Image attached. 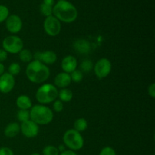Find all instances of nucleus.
Returning a JSON list of instances; mask_svg holds the SVG:
<instances>
[{"label": "nucleus", "instance_id": "nucleus-3", "mask_svg": "<svg viewBox=\"0 0 155 155\" xmlns=\"http://www.w3.org/2000/svg\"><path fill=\"white\" fill-rule=\"evenodd\" d=\"M54 118L51 109L43 104H36L32 106L30 111V120L37 125H46L50 124Z\"/></svg>", "mask_w": 155, "mask_h": 155}, {"label": "nucleus", "instance_id": "nucleus-36", "mask_svg": "<svg viewBox=\"0 0 155 155\" xmlns=\"http://www.w3.org/2000/svg\"><path fill=\"white\" fill-rule=\"evenodd\" d=\"M5 72V67L2 63H0V76L2 75Z\"/></svg>", "mask_w": 155, "mask_h": 155}, {"label": "nucleus", "instance_id": "nucleus-15", "mask_svg": "<svg viewBox=\"0 0 155 155\" xmlns=\"http://www.w3.org/2000/svg\"><path fill=\"white\" fill-rule=\"evenodd\" d=\"M74 48L80 54H87L90 51L91 45L86 39H80L74 42Z\"/></svg>", "mask_w": 155, "mask_h": 155}, {"label": "nucleus", "instance_id": "nucleus-5", "mask_svg": "<svg viewBox=\"0 0 155 155\" xmlns=\"http://www.w3.org/2000/svg\"><path fill=\"white\" fill-rule=\"evenodd\" d=\"M64 144L71 151H79L84 145V139L81 133L74 129L67 130L63 136Z\"/></svg>", "mask_w": 155, "mask_h": 155}, {"label": "nucleus", "instance_id": "nucleus-23", "mask_svg": "<svg viewBox=\"0 0 155 155\" xmlns=\"http://www.w3.org/2000/svg\"><path fill=\"white\" fill-rule=\"evenodd\" d=\"M71 81H74V83H80L83 80V73L80 70H75L71 73Z\"/></svg>", "mask_w": 155, "mask_h": 155}, {"label": "nucleus", "instance_id": "nucleus-33", "mask_svg": "<svg viewBox=\"0 0 155 155\" xmlns=\"http://www.w3.org/2000/svg\"><path fill=\"white\" fill-rule=\"evenodd\" d=\"M59 155H77V153L74 151H71V150H65L64 151L61 153Z\"/></svg>", "mask_w": 155, "mask_h": 155}, {"label": "nucleus", "instance_id": "nucleus-37", "mask_svg": "<svg viewBox=\"0 0 155 155\" xmlns=\"http://www.w3.org/2000/svg\"><path fill=\"white\" fill-rule=\"evenodd\" d=\"M31 155H40V154H38V153H33V154H32Z\"/></svg>", "mask_w": 155, "mask_h": 155}, {"label": "nucleus", "instance_id": "nucleus-1", "mask_svg": "<svg viewBox=\"0 0 155 155\" xmlns=\"http://www.w3.org/2000/svg\"><path fill=\"white\" fill-rule=\"evenodd\" d=\"M52 14L60 22L66 24L74 22L78 16L77 8L67 0H59L53 6Z\"/></svg>", "mask_w": 155, "mask_h": 155}, {"label": "nucleus", "instance_id": "nucleus-22", "mask_svg": "<svg viewBox=\"0 0 155 155\" xmlns=\"http://www.w3.org/2000/svg\"><path fill=\"white\" fill-rule=\"evenodd\" d=\"M17 117L20 122L23 123L30 120V111L29 110H19L17 114Z\"/></svg>", "mask_w": 155, "mask_h": 155}, {"label": "nucleus", "instance_id": "nucleus-24", "mask_svg": "<svg viewBox=\"0 0 155 155\" xmlns=\"http://www.w3.org/2000/svg\"><path fill=\"white\" fill-rule=\"evenodd\" d=\"M52 6L48 5L46 4H44L43 2L40 5V12L44 16L48 17L52 15Z\"/></svg>", "mask_w": 155, "mask_h": 155}, {"label": "nucleus", "instance_id": "nucleus-18", "mask_svg": "<svg viewBox=\"0 0 155 155\" xmlns=\"http://www.w3.org/2000/svg\"><path fill=\"white\" fill-rule=\"evenodd\" d=\"M58 97H59V100L61 101L62 102H69L73 98V92L71 89L64 88V89L60 90V92H58Z\"/></svg>", "mask_w": 155, "mask_h": 155}, {"label": "nucleus", "instance_id": "nucleus-4", "mask_svg": "<svg viewBox=\"0 0 155 155\" xmlns=\"http://www.w3.org/2000/svg\"><path fill=\"white\" fill-rule=\"evenodd\" d=\"M58 96V90L55 86L50 83L43 84L39 87L36 93L38 102L42 104H49L54 101Z\"/></svg>", "mask_w": 155, "mask_h": 155}, {"label": "nucleus", "instance_id": "nucleus-20", "mask_svg": "<svg viewBox=\"0 0 155 155\" xmlns=\"http://www.w3.org/2000/svg\"><path fill=\"white\" fill-rule=\"evenodd\" d=\"M74 130H77L79 133L85 131L88 127V123L86 119L84 118H79V119L76 120L74 124Z\"/></svg>", "mask_w": 155, "mask_h": 155}, {"label": "nucleus", "instance_id": "nucleus-14", "mask_svg": "<svg viewBox=\"0 0 155 155\" xmlns=\"http://www.w3.org/2000/svg\"><path fill=\"white\" fill-rule=\"evenodd\" d=\"M71 83V76L69 74H67L65 72L59 73L54 78V85L56 87L64 89V88L69 86Z\"/></svg>", "mask_w": 155, "mask_h": 155}, {"label": "nucleus", "instance_id": "nucleus-6", "mask_svg": "<svg viewBox=\"0 0 155 155\" xmlns=\"http://www.w3.org/2000/svg\"><path fill=\"white\" fill-rule=\"evenodd\" d=\"M2 48L7 53L18 54L24 48V42L19 36H9L2 41Z\"/></svg>", "mask_w": 155, "mask_h": 155}, {"label": "nucleus", "instance_id": "nucleus-35", "mask_svg": "<svg viewBox=\"0 0 155 155\" xmlns=\"http://www.w3.org/2000/svg\"><path fill=\"white\" fill-rule=\"evenodd\" d=\"M58 149L59 152H63V151H65V145H59L58 148Z\"/></svg>", "mask_w": 155, "mask_h": 155}, {"label": "nucleus", "instance_id": "nucleus-8", "mask_svg": "<svg viewBox=\"0 0 155 155\" xmlns=\"http://www.w3.org/2000/svg\"><path fill=\"white\" fill-rule=\"evenodd\" d=\"M111 62L107 58H103L99 59L95 65V74L98 79L101 80L110 74L111 71Z\"/></svg>", "mask_w": 155, "mask_h": 155}, {"label": "nucleus", "instance_id": "nucleus-29", "mask_svg": "<svg viewBox=\"0 0 155 155\" xmlns=\"http://www.w3.org/2000/svg\"><path fill=\"white\" fill-rule=\"evenodd\" d=\"M53 109L56 112H61L64 109V104L60 100H55L53 104Z\"/></svg>", "mask_w": 155, "mask_h": 155}, {"label": "nucleus", "instance_id": "nucleus-17", "mask_svg": "<svg viewBox=\"0 0 155 155\" xmlns=\"http://www.w3.org/2000/svg\"><path fill=\"white\" fill-rule=\"evenodd\" d=\"M16 105L20 110H29L32 107V101L27 95H21L17 98Z\"/></svg>", "mask_w": 155, "mask_h": 155}, {"label": "nucleus", "instance_id": "nucleus-16", "mask_svg": "<svg viewBox=\"0 0 155 155\" xmlns=\"http://www.w3.org/2000/svg\"><path fill=\"white\" fill-rule=\"evenodd\" d=\"M21 132V126L18 123H10L6 126L4 130V134L8 138H14Z\"/></svg>", "mask_w": 155, "mask_h": 155}, {"label": "nucleus", "instance_id": "nucleus-34", "mask_svg": "<svg viewBox=\"0 0 155 155\" xmlns=\"http://www.w3.org/2000/svg\"><path fill=\"white\" fill-rule=\"evenodd\" d=\"M42 2L44 3V4H46L48 5H50V6H52L54 5V0H43V2Z\"/></svg>", "mask_w": 155, "mask_h": 155}, {"label": "nucleus", "instance_id": "nucleus-10", "mask_svg": "<svg viewBox=\"0 0 155 155\" xmlns=\"http://www.w3.org/2000/svg\"><path fill=\"white\" fill-rule=\"evenodd\" d=\"M5 26L8 31L10 32L11 33L15 34V33H19L22 29V20L17 15H9L5 21Z\"/></svg>", "mask_w": 155, "mask_h": 155}, {"label": "nucleus", "instance_id": "nucleus-26", "mask_svg": "<svg viewBox=\"0 0 155 155\" xmlns=\"http://www.w3.org/2000/svg\"><path fill=\"white\" fill-rule=\"evenodd\" d=\"M21 66L18 63H12L8 67V73L12 76L18 75L21 72Z\"/></svg>", "mask_w": 155, "mask_h": 155}, {"label": "nucleus", "instance_id": "nucleus-31", "mask_svg": "<svg viewBox=\"0 0 155 155\" xmlns=\"http://www.w3.org/2000/svg\"><path fill=\"white\" fill-rule=\"evenodd\" d=\"M148 95L151 97L152 98H155V84L154 83H151L149 86H148Z\"/></svg>", "mask_w": 155, "mask_h": 155}, {"label": "nucleus", "instance_id": "nucleus-32", "mask_svg": "<svg viewBox=\"0 0 155 155\" xmlns=\"http://www.w3.org/2000/svg\"><path fill=\"white\" fill-rule=\"evenodd\" d=\"M8 58V53L3 48H0V63L5 61Z\"/></svg>", "mask_w": 155, "mask_h": 155}, {"label": "nucleus", "instance_id": "nucleus-19", "mask_svg": "<svg viewBox=\"0 0 155 155\" xmlns=\"http://www.w3.org/2000/svg\"><path fill=\"white\" fill-rule=\"evenodd\" d=\"M18 54H19L20 60L21 61L24 62V63H30L33 58V53L28 49H24L23 48Z\"/></svg>", "mask_w": 155, "mask_h": 155}, {"label": "nucleus", "instance_id": "nucleus-2", "mask_svg": "<svg viewBox=\"0 0 155 155\" xmlns=\"http://www.w3.org/2000/svg\"><path fill=\"white\" fill-rule=\"evenodd\" d=\"M26 75L30 82L42 83L46 81L50 76V70L48 66L39 61H32L26 68Z\"/></svg>", "mask_w": 155, "mask_h": 155}, {"label": "nucleus", "instance_id": "nucleus-9", "mask_svg": "<svg viewBox=\"0 0 155 155\" xmlns=\"http://www.w3.org/2000/svg\"><path fill=\"white\" fill-rule=\"evenodd\" d=\"M21 131L25 137L31 139L36 137L39 134V127L36 123L29 120L25 122L21 123Z\"/></svg>", "mask_w": 155, "mask_h": 155}, {"label": "nucleus", "instance_id": "nucleus-25", "mask_svg": "<svg viewBox=\"0 0 155 155\" xmlns=\"http://www.w3.org/2000/svg\"><path fill=\"white\" fill-rule=\"evenodd\" d=\"M9 16V10L6 6L0 5V24L6 21Z\"/></svg>", "mask_w": 155, "mask_h": 155}, {"label": "nucleus", "instance_id": "nucleus-13", "mask_svg": "<svg viewBox=\"0 0 155 155\" xmlns=\"http://www.w3.org/2000/svg\"><path fill=\"white\" fill-rule=\"evenodd\" d=\"M77 61L74 56L68 55L64 58L61 61V68L64 72L71 74L73 71L77 70Z\"/></svg>", "mask_w": 155, "mask_h": 155}, {"label": "nucleus", "instance_id": "nucleus-28", "mask_svg": "<svg viewBox=\"0 0 155 155\" xmlns=\"http://www.w3.org/2000/svg\"><path fill=\"white\" fill-rule=\"evenodd\" d=\"M99 155H117L116 151L111 147H104L101 149V151H100Z\"/></svg>", "mask_w": 155, "mask_h": 155}, {"label": "nucleus", "instance_id": "nucleus-27", "mask_svg": "<svg viewBox=\"0 0 155 155\" xmlns=\"http://www.w3.org/2000/svg\"><path fill=\"white\" fill-rule=\"evenodd\" d=\"M92 68H93V63L89 60H85L80 64V69L83 72H89L92 71Z\"/></svg>", "mask_w": 155, "mask_h": 155}, {"label": "nucleus", "instance_id": "nucleus-21", "mask_svg": "<svg viewBox=\"0 0 155 155\" xmlns=\"http://www.w3.org/2000/svg\"><path fill=\"white\" fill-rule=\"evenodd\" d=\"M42 154L43 155H59L58 149L57 147L54 145H47L42 150Z\"/></svg>", "mask_w": 155, "mask_h": 155}, {"label": "nucleus", "instance_id": "nucleus-7", "mask_svg": "<svg viewBox=\"0 0 155 155\" xmlns=\"http://www.w3.org/2000/svg\"><path fill=\"white\" fill-rule=\"evenodd\" d=\"M44 30L50 36H56L60 33L61 30V22L54 16L46 17L43 23Z\"/></svg>", "mask_w": 155, "mask_h": 155}, {"label": "nucleus", "instance_id": "nucleus-12", "mask_svg": "<svg viewBox=\"0 0 155 155\" xmlns=\"http://www.w3.org/2000/svg\"><path fill=\"white\" fill-rule=\"evenodd\" d=\"M33 58L35 60L42 62L44 64H52L57 61V54L52 51H38L34 54Z\"/></svg>", "mask_w": 155, "mask_h": 155}, {"label": "nucleus", "instance_id": "nucleus-11", "mask_svg": "<svg viewBox=\"0 0 155 155\" xmlns=\"http://www.w3.org/2000/svg\"><path fill=\"white\" fill-rule=\"evenodd\" d=\"M15 85V80L14 76L9 73H4L0 76V92L2 93H8L14 89Z\"/></svg>", "mask_w": 155, "mask_h": 155}, {"label": "nucleus", "instance_id": "nucleus-30", "mask_svg": "<svg viewBox=\"0 0 155 155\" xmlns=\"http://www.w3.org/2000/svg\"><path fill=\"white\" fill-rule=\"evenodd\" d=\"M0 155H15L13 151L8 147L0 148Z\"/></svg>", "mask_w": 155, "mask_h": 155}]
</instances>
